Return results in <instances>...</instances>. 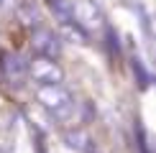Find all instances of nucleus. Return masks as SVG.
Segmentation results:
<instances>
[{"mask_svg":"<svg viewBox=\"0 0 156 153\" xmlns=\"http://www.w3.org/2000/svg\"><path fill=\"white\" fill-rule=\"evenodd\" d=\"M28 76L36 84H62L64 82V69L49 56H34L28 61Z\"/></svg>","mask_w":156,"mask_h":153,"instance_id":"2","label":"nucleus"},{"mask_svg":"<svg viewBox=\"0 0 156 153\" xmlns=\"http://www.w3.org/2000/svg\"><path fill=\"white\" fill-rule=\"evenodd\" d=\"M31 46L38 56H49V59H56L62 54V38L59 33L49 28H36L34 31V38H31Z\"/></svg>","mask_w":156,"mask_h":153,"instance_id":"4","label":"nucleus"},{"mask_svg":"<svg viewBox=\"0 0 156 153\" xmlns=\"http://www.w3.org/2000/svg\"><path fill=\"white\" fill-rule=\"evenodd\" d=\"M36 100L44 110H49L56 120H67L74 112V102L72 94L64 84H38L36 89Z\"/></svg>","mask_w":156,"mask_h":153,"instance_id":"1","label":"nucleus"},{"mask_svg":"<svg viewBox=\"0 0 156 153\" xmlns=\"http://www.w3.org/2000/svg\"><path fill=\"white\" fill-rule=\"evenodd\" d=\"M131 66H133V74H136V82H138V87H141V89H148V84H151V74L146 72L144 61H141L138 56H133V59H131Z\"/></svg>","mask_w":156,"mask_h":153,"instance_id":"8","label":"nucleus"},{"mask_svg":"<svg viewBox=\"0 0 156 153\" xmlns=\"http://www.w3.org/2000/svg\"><path fill=\"white\" fill-rule=\"evenodd\" d=\"M18 15H21V21H23V23H36V21H38V10H36V8H34L31 3L21 5V10H18Z\"/></svg>","mask_w":156,"mask_h":153,"instance_id":"10","label":"nucleus"},{"mask_svg":"<svg viewBox=\"0 0 156 153\" xmlns=\"http://www.w3.org/2000/svg\"><path fill=\"white\" fill-rule=\"evenodd\" d=\"M105 36H108V49H110V56L118 59L120 56V43H118V33H115L113 25H105Z\"/></svg>","mask_w":156,"mask_h":153,"instance_id":"9","label":"nucleus"},{"mask_svg":"<svg viewBox=\"0 0 156 153\" xmlns=\"http://www.w3.org/2000/svg\"><path fill=\"white\" fill-rule=\"evenodd\" d=\"M3 74L10 84H21V82L28 76V59L23 54H3Z\"/></svg>","mask_w":156,"mask_h":153,"instance_id":"5","label":"nucleus"},{"mask_svg":"<svg viewBox=\"0 0 156 153\" xmlns=\"http://www.w3.org/2000/svg\"><path fill=\"white\" fill-rule=\"evenodd\" d=\"M64 145L69 151H74V153H87V151H92V138H90L87 130L74 127V130L64 133Z\"/></svg>","mask_w":156,"mask_h":153,"instance_id":"6","label":"nucleus"},{"mask_svg":"<svg viewBox=\"0 0 156 153\" xmlns=\"http://www.w3.org/2000/svg\"><path fill=\"white\" fill-rule=\"evenodd\" d=\"M5 3H8V0H0V5H5Z\"/></svg>","mask_w":156,"mask_h":153,"instance_id":"11","label":"nucleus"},{"mask_svg":"<svg viewBox=\"0 0 156 153\" xmlns=\"http://www.w3.org/2000/svg\"><path fill=\"white\" fill-rule=\"evenodd\" d=\"M72 21L90 33L92 28L105 25V15H102V8L97 0H74L72 3Z\"/></svg>","mask_w":156,"mask_h":153,"instance_id":"3","label":"nucleus"},{"mask_svg":"<svg viewBox=\"0 0 156 153\" xmlns=\"http://www.w3.org/2000/svg\"><path fill=\"white\" fill-rule=\"evenodd\" d=\"M49 8L62 25L72 23V0H49Z\"/></svg>","mask_w":156,"mask_h":153,"instance_id":"7","label":"nucleus"}]
</instances>
